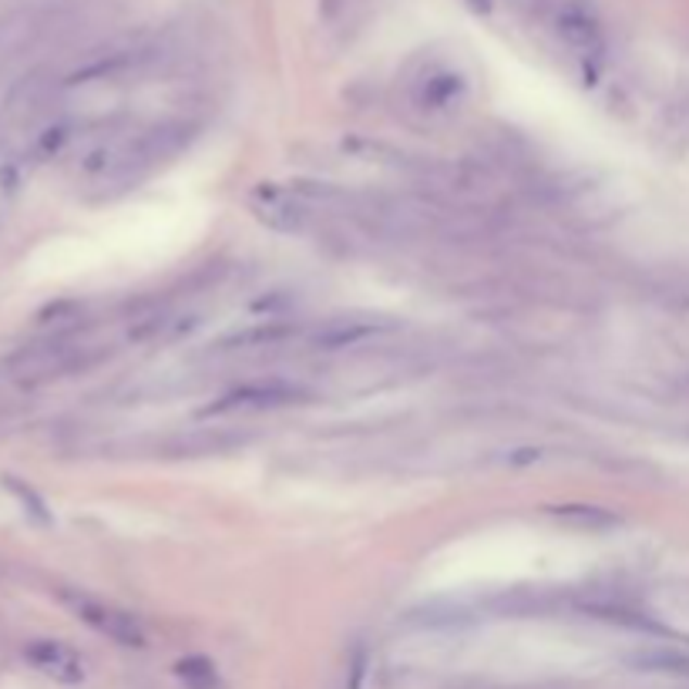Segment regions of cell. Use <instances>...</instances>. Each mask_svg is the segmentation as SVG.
<instances>
[{
	"label": "cell",
	"instance_id": "obj_3",
	"mask_svg": "<svg viewBox=\"0 0 689 689\" xmlns=\"http://www.w3.org/2000/svg\"><path fill=\"white\" fill-rule=\"evenodd\" d=\"M309 394L303 384L290 381H246L222 394L216 404H209L202 413L205 418H226V413H263V410H283L293 404H306Z\"/></svg>",
	"mask_w": 689,
	"mask_h": 689
},
{
	"label": "cell",
	"instance_id": "obj_2",
	"mask_svg": "<svg viewBox=\"0 0 689 689\" xmlns=\"http://www.w3.org/2000/svg\"><path fill=\"white\" fill-rule=\"evenodd\" d=\"M94 360V347L78 336H54L44 343H34V347L21 350L11 367L21 381H51L67 370H78Z\"/></svg>",
	"mask_w": 689,
	"mask_h": 689
},
{
	"label": "cell",
	"instance_id": "obj_1",
	"mask_svg": "<svg viewBox=\"0 0 689 689\" xmlns=\"http://www.w3.org/2000/svg\"><path fill=\"white\" fill-rule=\"evenodd\" d=\"M471 98V81L451 61H431L407 81V109L421 122L441 125L464 112Z\"/></svg>",
	"mask_w": 689,
	"mask_h": 689
},
{
	"label": "cell",
	"instance_id": "obj_9",
	"mask_svg": "<svg viewBox=\"0 0 689 689\" xmlns=\"http://www.w3.org/2000/svg\"><path fill=\"white\" fill-rule=\"evenodd\" d=\"M176 673L182 676V682L189 689H213L216 686V666L209 660H202V656H192V660L179 663Z\"/></svg>",
	"mask_w": 689,
	"mask_h": 689
},
{
	"label": "cell",
	"instance_id": "obj_7",
	"mask_svg": "<svg viewBox=\"0 0 689 689\" xmlns=\"http://www.w3.org/2000/svg\"><path fill=\"white\" fill-rule=\"evenodd\" d=\"M27 663L44 673L48 679L61 682V686H78L88 679V663L78 649H72L67 642H58V639H38V642H27L24 649Z\"/></svg>",
	"mask_w": 689,
	"mask_h": 689
},
{
	"label": "cell",
	"instance_id": "obj_6",
	"mask_svg": "<svg viewBox=\"0 0 689 689\" xmlns=\"http://www.w3.org/2000/svg\"><path fill=\"white\" fill-rule=\"evenodd\" d=\"M67 602H72V609L78 612L81 623H88L101 636H109L112 642H118V646H145V629H142V623H138L131 612H125L118 605H109L101 599H88V596H72Z\"/></svg>",
	"mask_w": 689,
	"mask_h": 689
},
{
	"label": "cell",
	"instance_id": "obj_4",
	"mask_svg": "<svg viewBox=\"0 0 689 689\" xmlns=\"http://www.w3.org/2000/svg\"><path fill=\"white\" fill-rule=\"evenodd\" d=\"M394 330L397 323L387 317H330L309 333H303V343L320 354H340V350H354V347H367V343L384 340Z\"/></svg>",
	"mask_w": 689,
	"mask_h": 689
},
{
	"label": "cell",
	"instance_id": "obj_5",
	"mask_svg": "<svg viewBox=\"0 0 689 689\" xmlns=\"http://www.w3.org/2000/svg\"><path fill=\"white\" fill-rule=\"evenodd\" d=\"M556 34L559 41L582 61H596L605 48L599 14L585 0H565L556 11Z\"/></svg>",
	"mask_w": 689,
	"mask_h": 689
},
{
	"label": "cell",
	"instance_id": "obj_11",
	"mask_svg": "<svg viewBox=\"0 0 689 689\" xmlns=\"http://www.w3.org/2000/svg\"><path fill=\"white\" fill-rule=\"evenodd\" d=\"M367 4L370 0H323V14H327V21H343Z\"/></svg>",
	"mask_w": 689,
	"mask_h": 689
},
{
	"label": "cell",
	"instance_id": "obj_10",
	"mask_svg": "<svg viewBox=\"0 0 689 689\" xmlns=\"http://www.w3.org/2000/svg\"><path fill=\"white\" fill-rule=\"evenodd\" d=\"M639 666H646V669H660V673L689 676V656H679V652H649V656L639 660Z\"/></svg>",
	"mask_w": 689,
	"mask_h": 689
},
{
	"label": "cell",
	"instance_id": "obj_8",
	"mask_svg": "<svg viewBox=\"0 0 689 689\" xmlns=\"http://www.w3.org/2000/svg\"><path fill=\"white\" fill-rule=\"evenodd\" d=\"M253 209L263 222H269L272 229H283V232H299L309 219V209L303 202H296L293 195H283V192H272V189L256 192Z\"/></svg>",
	"mask_w": 689,
	"mask_h": 689
}]
</instances>
